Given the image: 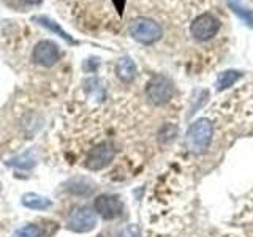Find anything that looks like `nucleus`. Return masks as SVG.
Masks as SVG:
<instances>
[{
  "instance_id": "1",
  "label": "nucleus",
  "mask_w": 253,
  "mask_h": 237,
  "mask_svg": "<svg viewBox=\"0 0 253 237\" xmlns=\"http://www.w3.org/2000/svg\"><path fill=\"white\" fill-rule=\"evenodd\" d=\"M212 141V125L208 118H200L187 131L185 144L190 152L193 154H203L208 150Z\"/></svg>"
},
{
  "instance_id": "2",
  "label": "nucleus",
  "mask_w": 253,
  "mask_h": 237,
  "mask_svg": "<svg viewBox=\"0 0 253 237\" xmlns=\"http://www.w3.org/2000/svg\"><path fill=\"white\" fill-rule=\"evenodd\" d=\"M130 35L142 44H152L162 37V27L154 19L134 18L130 22Z\"/></svg>"
},
{
  "instance_id": "3",
  "label": "nucleus",
  "mask_w": 253,
  "mask_h": 237,
  "mask_svg": "<svg viewBox=\"0 0 253 237\" xmlns=\"http://www.w3.org/2000/svg\"><path fill=\"white\" fill-rule=\"evenodd\" d=\"M220 30V21L211 13H203L192 22L190 32L198 41H208Z\"/></svg>"
},
{
  "instance_id": "4",
  "label": "nucleus",
  "mask_w": 253,
  "mask_h": 237,
  "mask_svg": "<svg viewBox=\"0 0 253 237\" xmlns=\"http://www.w3.org/2000/svg\"><path fill=\"white\" fill-rule=\"evenodd\" d=\"M146 93L154 105H165L172 97V84L165 76H154L147 82Z\"/></svg>"
},
{
  "instance_id": "5",
  "label": "nucleus",
  "mask_w": 253,
  "mask_h": 237,
  "mask_svg": "<svg viewBox=\"0 0 253 237\" xmlns=\"http://www.w3.org/2000/svg\"><path fill=\"white\" fill-rule=\"evenodd\" d=\"M116 149L109 144V142H101V144L95 146L89 155L85 158V166L92 171H100L114 160Z\"/></svg>"
},
{
  "instance_id": "6",
  "label": "nucleus",
  "mask_w": 253,
  "mask_h": 237,
  "mask_svg": "<svg viewBox=\"0 0 253 237\" xmlns=\"http://www.w3.org/2000/svg\"><path fill=\"white\" fill-rule=\"evenodd\" d=\"M95 226H97V215L87 207L73 210L67 220V228L75 233H89Z\"/></svg>"
},
{
  "instance_id": "7",
  "label": "nucleus",
  "mask_w": 253,
  "mask_h": 237,
  "mask_svg": "<svg viewBox=\"0 0 253 237\" xmlns=\"http://www.w3.org/2000/svg\"><path fill=\"white\" fill-rule=\"evenodd\" d=\"M32 57H34V60L42 67H46V68L54 67L60 59L59 46L49 41V40H43V41L37 43V46L34 47Z\"/></svg>"
},
{
  "instance_id": "8",
  "label": "nucleus",
  "mask_w": 253,
  "mask_h": 237,
  "mask_svg": "<svg viewBox=\"0 0 253 237\" xmlns=\"http://www.w3.org/2000/svg\"><path fill=\"white\" fill-rule=\"evenodd\" d=\"M95 212L101 215L105 220H113L117 218L124 210V205L117 196L113 195H101L98 196L93 202Z\"/></svg>"
},
{
  "instance_id": "9",
  "label": "nucleus",
  "mask_w": 253,
  "mask_h": 237,
  "mask_svg": "<svg viewBox=\"0 0 253 237\" xmlns=\"http://www.w3.org/2000/svg\"><path fill=\"white\" fill-rule=\"evenodd\" d=\"M116 75L119 76V79L124 82H130L136 76V65L130 57H122L117 60L116 65Z\"/></svg>"
},
{
  "instance_id": "10",
  "label": "nucleus",
  "mask_w": 253,
  "mask_h": 237,
  "mask_svg": "<svg viewBox=\"0 0 253 237\" xmlns=\"http://www.w3.org/2000/svg\"><path fill=\"white\" fill-rule=\"evenodd\" d=\"M22 204L29 209L34 210H44L51 207V199H47L44 196H40L37 193H27L22 196Z\"/></svg>"
},
{
  "instance_id": "11",
  "label": "nucleus",
  "mask_w": 253,
  "mask_h": 237,
  "mask_svg": "<svg viewBox=\"0 0 253 237\" xmlns=\"http://www.w3.org/2000/svg\"><path fill=\"white\" fill-rule=\"evenodd\" d=\"M34 21H38V24H42L43 27H46L47 30H51V32H54V34H57L60 38H63V40H67L68 43H71V44H75L76 41L73 38H71L65 30H63L57 22L55 21H52V19H49V18H46V16H37V18H34Z\"/></svg>"
},
{
  "instance_id": "12",
  "label": "nucleus",
  "mask_w": 253,
  "mask_h": 237,
  "mask_svg": "<svg viewBox=\"0 0 253 237\" xmlns=\"http://www.w3.org/2000/svg\"><path fill=\"white\" fill-rule=\"evenodd\" d=\"M239 78H241V73H237V71H225L223 75L218 76L217 82H215L217 90H223L226 87L233 85Z\"/></svg>"
},
{
  "instance_id": "13",
  "label": "nucleus",
  "mask_w": 253,
  "mask_h": 237,
  "mask_svg": "<svg viewBox=\"0 0 253 237\" xmlns=\"http://www.w3.org/2000/svg\"><path fill=\"white\" fill-rule=\"evenodd\" d=\"M14 237H40V228L35 225H27L18 229Z\"/></svg>"
},
{
  "instance_id": "14",
  "label": "nucleus",
  "mask_w": 253,
  "mask_h": 237,
  "mask_svg": "<svg viewBox=\"0 0 253 237\" xmlns=\"http://www.w3.org/2000/svg\"><path fill=\"white\" fill-rule=\"evenodd\" d=\"M229 5H231L233 10L239 14L242 19H245V21H247V24H250V26L253 27V11H247V10H244V8H241V6H234L233 3H229Z\"/></svg>"
},
{
  "instance_id": "15",
  "label": "nucleus",
  "mask_w": 253,
  "mask_h": 237,
  "mask_svg": "<svg viewBox=\"0 0 253 237\" xmlns=\"http://www.w3.org/2000/svg\"><path fill=\"white\" fill-rule=\"evenodd\" d=\"M27 3H30V5H38V3H42L43 0H26Z\"/></svg>"
},
{
  "instance_id": "16",
  "label": "nucleus",
  "mask_w": 253,
  "mask_h": 237,
  "mask_svg": "<svg viewBox=\"0 0 253 237\" xmlns=\"http://www.w3.org/2000/svg\"><path fill=\"white\" fill-rule=\"evenodd\" d=\"M130 237H136V236H130Z\"/></svg>"
}]
</instances>
